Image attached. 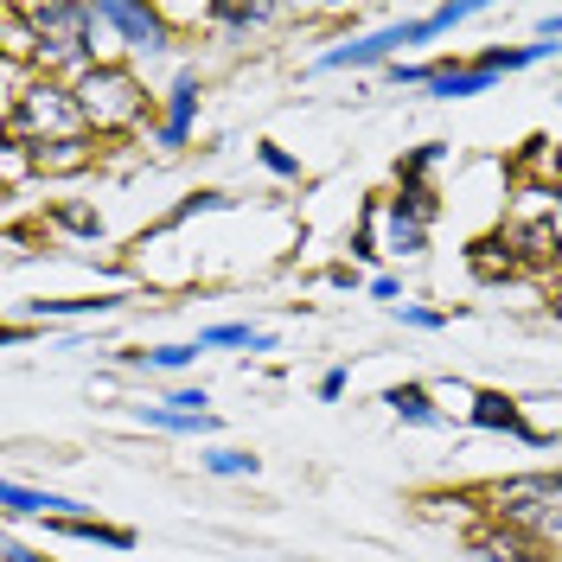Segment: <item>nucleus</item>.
I'll return each mask as SVG.
<instances>
[{
    "label": "nucleus",
    "mask_w": 562,
    "mask_h": 562,
    "mask_svg": "<svg viewBox=\"0 0 562 562\" xmlns=\"http://www.w3.org/2000/svg\"><path fill=\"white\" fill-rule=\"evenodd\" d=\"M77 109H83V122H90V140H115V135H135L140 122H147V83H140L128 65H97L83 70L77 83Z\"/></svg>",
    "instance_id": "nucleus-1"
},
{
    "label": "nucleus",
    "mask_w": 562,
    "mask_h": 562,
    "mask_svg": "<svg viewBox=\"0 0 562 562\" xmlns=\"http://www.w3.org/2000/svg\"><path fill=\"white\" fill-rule=\"evenodd\" d=\"M0 128H7V140H26V147H58V140L90 135V122L77 109V90L58 83V77H33V90L20 103L0 109Z\"/></svg>",
    "instance_id": "nucleus-2"
},
{
    "label": "nucleus",
    "mask_w": 562,
    "mask_h": 562,
    "mask_svg": "<svg viewBox=\"0 0 562 562\" xmlns=\"http://www.w3.org/2000/svg\"><path fill=\"white\" fill-rule=\"evenodd\" d=\"M409 45H422L416 20H390V26H378V33H351V38H339V45H326L314 65H307V77H339V70H390V65H403V52H409Z\"/></svg>",
    "instance_id": "nucleus-3"
},
{
    "label": "nucleus",
    "mask_w": 562,
    "mask_h": 562,
    "mask_svg": "<svg viewBox=\"0 0 562 562\" xmlns=\"http://www.w3.org/2000/svg\"><path fill=\"white\" fill-rule=\"evenodd\" d=\"M90 7H97V26L115 45H128L135 58H160V52L179 45V33L160 20V7H147V0H90Z\"/></svg>",
    "instance_id": "nucleus-4"
},
{
    "label": "nucleus",
    "mask_w": 562,
    "mask_h": 562,
    "mask_svg": "<svg viewBox=\"0 0 562 562\" xmlns=\"http://www.w3.org/2000/svg\"><path fill=\"white\" fill-rule=\"evenodd\" d=\"M199 109H205V77L199 65H179V77L160 90V115H154V147L160 154H179L192 128H199Z\"/></svg>",
    "instance_id": "nucleus-5"
},
{
    "label": "nucleus",
    "mask_w": 562,
    "mask_h": 562,
    "mask_svg": "<svg viewBox=\"0 0 562 562\" xmlns=\"http://www.w3.org/2000/svg\"><path fill=\"white\" fill-rule=\"evenodd\" d=\"M467 422H473V428H486V435H512V441H525V448H550V441H557V435L530 428L525 403H518V396H505V390H473V396H467Z\"/></svg>",
    "instance_id": "nucleus-6"
},
{
    "label": "nucleus",
    "mask_w": 562,
    "mask_h": 562,
    "mask_svg": "<svg viewBox=\"0 0 562 562\" xmlns=\"http://www.w3.org/2000/svg\"><path fill=\"white\" fill-rule=\"evenodd\" d=\"M498 83V70L480 65V58H435V83L422 90L428 103H467V97H486Z\"/></svg>",
    "instance_id": "nucleus-7"
},
{
    "label": "nucleus",
    "mask_w": 562,
    "mask_h": 562,
    "mask_svg": "<svg viewBox=\"0 0 562 562\" xmlns=\"http://www.w3.org/2000/svg\"><path fill=\"white\" fill-rule=\"evenodd\" d=\"M0 505H7V518H83L90 505L83 498H65V492H52V486H26V480H7L0 486Z\"/></svg>",
    "instance_id": "nucleus-8"
},
{
    "label": "nucleus",
    "mask_w": 562,
    "mask_h": 562,
    "mask_svg": "<svg viewBox=\"0 0 562 562\" xmlns=\"http://www.w3.org/2000/svg\"><path fill=\"white\" fill-rule=\"evenodd\" d=\"M281 339L269 326H249V319H217V326H199V351H276Z\"/></svg>",
    "instance_id": "nucleus-9"
},
{
    "label": "nucleus",
    "mask_w": 562,
    "mask_h": 562,
    "mask_svg": "<svg viewBox=\"0 0 562 562\" xmlns=\"http://www.w3.org/2000/svg\"><path fill=\"white\" fill-rule=\"evenodd\" d=\"M122 409L154 435H217V409L211 416H186V409H167V403H122Z\"/></svg>",
    "instance_id": "nucleus-10"
},
{
    "label": "nucleus",
    "mask_w": 562,
    "mask_h": 562,
    "mask_svg": "<svg viewBox=\"0 0 562 562\" xmlns=\"http://www.w3.org/2000/svg\"><path fill=\"white\" fill-rule=\"evenodd\" d=\"M384 409L403 422V428H441V422H448L441 409H435V390H428V384H390L384 390Z\"/></svg>",
    "instance_id": "nucleus-11"
},
{
    "label": "nucleus",
    "mask_w": 562,
    "mask_h": 562,
    "mask_svg": "<svg viewBox=\"0 0 562 562\" xmlns=\"http://www.w3.org/2000/svg\"><path fill=\"white\" fill-rule=\"evenodd\" d=\"M38 319H109L122 314V294H52V301H33Z\"/></svg>",
    "instance_id": "nucleus-12"
},
{
    "label": "nucleus",
    "mask_w": 562,
    "mask_h": 562,
    "mask_svg": "<svg viewBox=\"0 0 562 562\" xmlns=\"http://www.w3.org/2000/svg\"><path fill=\"white\" fill-rule=\"evenodd\" d=\"M45 530L77 537V543H109V550H135V530L128 525H103V518H52Z\"/></svg>",
    "instance_id": "nucleus-13"
},
{
    "label": "nucleus",
    "mask_w": 562,
    "mask_h": 562,
    "mask_svg": "<svg viewBox=\"0 0 562 562\" xmlns=\"http://www.w3.org/2000/svg\"><path fill=\"white\" fill-rule=\"evenodd\" d=\"M269 20H281V7H262V0H211V26H224V33H256Z\"/></svg>",
    "instance_id": "nucleus-14"
},
{
    "label": "nucleus",
    "mask_w": 562,
    "mask_h": 562,
    "mask_svg": "<svg viewBox=\"0 0 562 562\" xmlns=\"http://www.w3.org/2000/svg\"><path fill=\"white\" fill-rule=\"evenodd\" d=\"M199 467H205L211 480H256V473H262V460L249 454V448H224V441H217V448H205V454H199Z\"/></svg>",
    "instance_id": "nucleus-15"
},
{
    "label": "nucleus",
    "mask_w": 562,
    "mask_h": 562,
    "mask_svg": "<svg viewBox=\"0 0 562 562\" xmlns=\"http://www.w3.org/2000/svg\"><path fill=\"white\" fill-rule=\"evenodd\" d=\"M33 160H38V173H83L97 160V147L83 135V140H58V147H33Z\"/></svg>",
    "instance_id": "nucleus-16"
},
{
    "label": "nucleus",
    "mask_w": 562,
    "mask_h": 562,
    "mask_svg": "<svg viewBox=\"0 0 562 562\" xmlns=\"http://www.w3.org/2000/svg\"><path fill=\"white\" fill-rule=\"evenodd\" d=\"M480 13H486L480 0H448V7H435V13H422V20H416V38L428 45V38L454 33V26H467V20H480Z\"/></svg>",
    "instance_id": "nucleus-17"
},
{
    "label": "nucleus",
    "mask_w": 562,
    "mask_h": 562,
    "mask_svg": "<svg viewBox=\"0 0 562 562\" xmlns=\"http://www.w3.org/2000/svg\"><path fill=\"white\" fill-rule=\"evenodd\" d=\"M26 173H38L33 147H26V140H7V147H0V186H7V192H20V179H26Z\"/></svg>",
    "instance_id": "nucleus-18"
},
{
    "label": "nucleus",
    "mask_w": 562,
    "mask_h": 562,
    "mask_svg": "<svg viewBox=\"0 0 562 562\" xmlns=\"http://www.w3.org/2000/svg\"><path fill=\"white\" fill-rule=\"evenodd\" d=\"M441 160H448V140H422L416 154L403 160V186H428V173H435Z\"/></svg>",
    "instance_id": "nucleus-19"
},
{
    "label": "nucleus",
    "mask_w": 562,
    "mask_h": 562,
    "mask_svg": "<svg viewBox=\"0 0 562 562\" xmlns=\"http://www.w3.org/2000/svg\"><path fill=\"white\" fill-rule=\"evenodd\" d=\"M390 319H396V326H409V333H441V326H448V314H441V307H416V301L390 307Z\"/></svg>",
    "instance_id": "nucleus-20"
},
{
    "label": "nucleus",
    "mask_w": 562,
    "mask_h": 562,
    "mask_svg": "<svg viewBox=\"0 0 562 562\" xmlns=\"http://www.w3.org/2000/svg\"><path fill=\"white\" fill-rule=\"evenodd\" d=\"M256 160H262V173H276V179H301V160L281 140H256Z\"/></svg>",
    "instance_id": "nucleus-21"
},
{
    "label": "nucleus",
    "mask_w": 562,
    "mask_h": 562,
    "mask_svg": "<svg viewBox=\"0 0 562 562\" xmlns=\"http://www.w3.org/2000/svg\"><path fill=\"white\" fill-rule=\"evenodd\" d=\"M237 199H224V192H192V199H179L173 205V217L167 224H186V217H205V211H231Z\"/></svg>",
    "instance_id": "nucleus-22"
},
{
    "label": "nucleus",
    "mask_w": 562,
    "mask_h": 562,
    "mask_svg": "<svg viewBox=\"0 0 562 562\" xmlns=\"http://www.w3.org/2000/svg\"><path fill=\"white\" fill-rule=\"evenodd\" d=\"M167 409H186V416H211V390L205 384H179L173 396H160Z\"/></svg>",
    "instance_id": "nucleus-23"
},
{
    "label": "nucleus",
    "mask_w": 562,
    "mask_h": 562,
    "mask_svg": "<svg viewBox=\"0 0 562 562\" xmlns=\"http://www.w3.org/2000/svg\"><path fill=\"white\" fill-rule=\"evenodd\" d=\"M52 224H58V231H70V237H97V231H103V217H97V211H77V205L52 211Z\"/></svg>",
    "instance_id": "nucleus-24"
},
{
    "label": "nucleus",
    "mask_w": 562,
    "mask_h": 562,
    "mask_svg": "<svg viewBox=\"0 0 562 562\" xmlns=\"http://www.w3.org/2000/svg\"><path fill=\"white\" fill-rule=\"evenodd\" d=\"M384 77L403 83V90H428V83H435V58H428V65H409V58H403V65H390Z\"/></svg>",
    "instance_id": "nucleus-25"
},
{
    "label": "nucleus",
    "mask_w": 562,
    "mask_h": 562,
    "mask_svg": "<svg viewBox=\"0 0 562 562\" xmlns=\"http://www.w3.org/2000/svg\"><path fill=\"white\" fill-rule=\"evenodd\" d=\"M346 384H351L346 364H326V371H319V384H314V396H319V403H339V396H346Z\"/></svg>",
    "instance_id": "nucleus-26"
},
{
    "label": "nucleus",
    "mask_w": 562,
    "mask_h": 562,
    "mask_svg": "<svg viewBox=\"0 0 562 562\" xmlns=\"http://www.w3.org/2000/svg\"><path fill=\"white\" fill-rule=\"evenodd\" d=\"M364 288H371V301H384V307H403V281H396V276H371Z\"/></svg>",
    "instance_id": "nucleus-27"
},
{
    "label": "nucleus",
    "mask_w": 562,
    "mask_h": 562,
    "mask_svg": "<svg viewBox=\"0 0 562 562\" xmlns=\"http://www.w3.org/2000/svg\"><path fill=\"white\" fill-rule=\"evenodd\" d=\"M0 557H7V562H52V557H38L33 543H20V537H7V543H0Z\"/></svg>",
    "instance_id": "nucleus-28"
},
{
    "label": "nucleus",
    "mask_w": 562,
    "mask_h": 562,
    "mask_svg": "<svg viewBox=\"0 0 562 562\" xmlns=\"http://www.w3.org/2000/svg\"><path fill=\"white\" fill-rule=\"evenodd\" d=\"M537 38H543V45H562V13H543V20H537Z\"/></svg>",
    "instance_id": "nucleus-29"
},
{
    "label": "nucleus",
    "mask_w": 562,
    "mask_h": 562,
    "mask_svg": "<svg viewBox=\"0 0 562 562\" xmlns=\"http://www.w3.org/2000/svg\"><path fill=\"white\" fill-rule=\"evenodd\" d=\"M550 314H557V319H562V288H557V301H550Z\"/></svg>",
    "instance_id": "nucleus-30"
}]
</instances>
